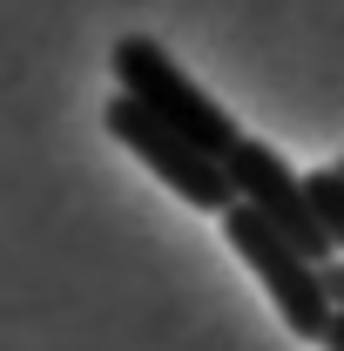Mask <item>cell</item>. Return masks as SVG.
Here are the masks:
<instances>
[{
    "mask_svg": "<svg viewBox=\"0 0 344 351\" xmlns=\"http://www.w3.org/2000/svg\"><path fill=\"white\" fill-rule=\"evenodd\" d=\"M108 68H115V95H129L135 108H149L162 129H175L189 149H203V156H216V162H223V149L243 135L236 122H230V108L210 101L203 88L175 68L169 47L149 41V34H122V41L108 47Z\"/></svg>",
    "mask_w": 344,
    "mask_h": 351,
    "instance_id": "6da1fadb",
    "label": "cell"
},
{
    "mask_svg": "<svg viewBox=\"0 0 344 351\" xmlns=\"http://www.w3.org/2000/svg\"><path fill=\"white\" fill-rule=\"evenodd\" d=\"M304 203H310V217H317L324 243H331V263H344V182L331 169H310L304 176Z\"/></svg>",
    "mask_w": 344,
    "mask_h": 351,
    "instance_id": "5b68a950",
    "label": "cell"
},
{
    "mask_svg": "<svg viewBox=\"0 0 344 351\" xmlns=\"http://www.w3.org/2000/svg\"><path fill=\"white\" fill-rule=\"evenodd\" d=\"M223 237H230V250L257 270V284L270 291V304L284 317V331L304 338V345H324V331H331V298H324V277H317V263L297 257L257 210H243V203H230L223 210Z\"/></svg>",
    "mask_w": 344,
    "mask_h": 351,
    "instance_id": "7a4b0ae2",
    "label": "cell"
},
{
    "mask_svg": "<svg viewBox=\"0 0 344 351\" xmlns=\"http://www.w3.org/2000/svg\"><path fill=\"white\" fill-rule=\"evenodd\" d=\"M324 345H331V351H344V317H331V331H324Z\"/></svg>",
    "mask_w": 344,
    "mask_h": 351,
    "instance_id": "52a82bcc",
    "label": "cell"
},
{
    "mask_svg": "<svg viewBox=\"0 0 344 351\" xmlns=\"http://www.w3.org/2000/svg\"><path fill=\"white\" fill-rule=\"evenodd\" d=\"M331 176H338V182H344V156H338V169H331Z\"/></svg>",
    "mask_w": 344,
    "mask_h": 351,
    "instance_id": "ba28073f",
    "label": "cell"
},
{
    "mask_svg": "<svg viewBox=\"0 0 344 351\" xmlns=\"http://www.w3.org/2000/svg\"><path fill=\"white\" fill-rule=\"evenodd\" d=\"M223 176H230V196L243 203V210H257L297 257H310L317 270L331 263V243H324V230L310 217V203H304V176L270 149L257 135H236L230 149H223Z\"/></svg>",
    "mask_w": 344,
    "mask_h": 351,
    "instance_id": "3957f363",
    "label": "cell"
},
{
    "mask_svg": "<svg viewBox=\"0 0 344 351\" xmlns=\"http://www.w3.org/2000/svg\"><path fill=\"white\" fill-rule=\"evenodd\" d=\"M101 122H108V135L129 149V156H142L149 162V176H162L175 196L189 203V210H210V217H223L236 196H230V176H223V162L216 156H203V149H189L175 129H162L149 108H135L129 95H115V101H101Z\"/></svg>",
    "mask_w": 344,
    "mask_h": 351,
    "instance_id": "277c9868",
    "label": "cell"
},
{
    "mask_svg": "<svg viewBox=\"0 0 344 351\" xmlns=\"http://www.w3.org/2000/svg\"><path fill=\"white\" fill-rule=\"evenodd\" d=\"M317 277H324V298H331V311L344 317V263H324Z\"/></svg>",
    "mask_w": 344,
    "mask_h": 351,
    "instance_id": "8992f818",
    "label": "cell"
}]
</instances>
